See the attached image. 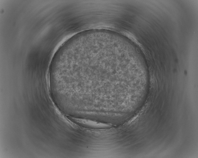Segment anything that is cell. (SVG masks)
Returning a JSON list of instances; mask_svg holds the SVG:
<instances>
[{"label":"cell","mask_w":198,"mask_h":158,"mask_svg":"<svg viewBox=\"0 0 198 158\" xmlns=\"http://www.w3.org/2000/svg\"><path fill=\"white\" fill-rule=\"evenodd\" d=\"M75 120L82 125L95 128H105L110 127V124L96 122L88 119L76 118Z\"/></svg>","instance_id":"6da1fadb"}]
</instances>
